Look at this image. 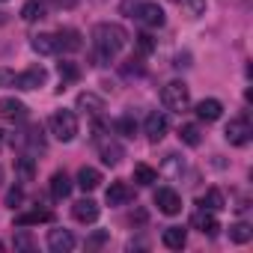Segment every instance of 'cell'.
<instances>
[{"label":"cell","instance_id":"cell-29","mask_svg":"<svg viewBox=\"0 0 253 253\" xmlns=\"http://www.w3.org/2000/svg\"><path fill=\"white\" fill-rule=\"evenodd\" d=\"M173 3H179V6H185L191 18H200V15L206 12V0H173Z\"/></svg>","mask_w":253,"mask_h":253},{"label":"cell","instance_id":"cell-3","mask_svg":"<svg viewBox=\"0 0 253 253\" xmlns=\"http://www.w3.org/2000/svg\"><path fill=\"white\" fill-rule=\"evenodd\" d=\"M51 134L60 143H72L78 137V116H75V110H57L51 116Z\"/></svg>","mask_w":253,"mask_h":253},{"label":"cell","instance_id":"cell-2","mask_svg":"<svg viewBox=\"0 0 253 253\" xmlns=\"http://www.w3.org/2000/svg\"><path fill=\"white\" fill-rule=\"evenodd\" d=\"M161 104H164L167 110L182 113V110L191 104V89H188V84H185V81H170V84H164V89H161Z\"/></svg>","mask_w":253,"mask_h":253},{"label":"cell","instance_id":"cell-37","mask_svg":"<svg viewBox=\"0 0 253 253\" xmlns=\"http://www.w3.org/2000/svg\"><path fill=\"white\" fill-rule=\"evenodd\" d=\"M3 176H6V173H3V167H0V188H3Z\"/></svg>","mask_w":253,"mask_h":253},{"label":"cell","instance_id":"cell-33","mask_svg":"<svg viewBox=\"0 0 253 253\" xmlns=\"http://www.w3.org/2000/svg\"><path fill=\"white\" fill-rule=\"evenodd\" d=\"M21 200H24V194H21V188H12V191L6 194V206H9V209H15V206H21Z\"/></svg>","mask_w":253,"mask_h":253},{"label":"cell","instance_id":"cell-14","mask_svg":"<svg viewBox=\"0 0 253 253\" xmlns=\"http://www.w3.org/2000/svg\"><path fill=\"white\" fill-rule=\"evenodd\" d=\"M54 214L48 211V209H30V211H21V214H15V226L18 229H24V226H36V223H48Z\"/></svg>","mask_w":253,"mask_h":253},{"label":"cell","instance_id":"cell-8","mask_svg":"<svg viewBox=\"0 0 253 253\" xmlns=\"http://www.w3.org/2000/svg\"><path fill=\"white\" fill-rule=\"evenodd\" d=\"M45 78H48V72H45L42 66H30L27 72L15 75V86L30 92V89H39V86H45Z\"/></svg>","mask_w":253,"mask_h":253},{"label":"cell","instance_id":"cell-21","mask_svg":"<svg viewBox=\"0 0 253 253\" xmlns=\"http://www.w3.org/2000/svg\"><path fill=\"white\" fill-rule=\"evenodd\" d=\"M101 185V173L95 167H81L78 170V188L81 191H95Z\"/></svg>","mask_w":253,"mask_h":253},{"label":"cell","instance_id":"cell-6","mask_svg":"<svg viewBox=\"0 0 253 253\" xmlns=\"http://www.w3.org/2000/svg\"><path fill=\"white\" fill-rule=\"evenodd\" d=\"M155 206H158V211H164V214H179L182 211V197L173 191V188H158L155 191Z\"/></svg>","mask_w":253,"mask_h":253},{"label":"cell","instance_id":"cell-18","mask_svg":"<svg viewBox=\"0 0 253 253\" xmlns=\"http://www.w3.org/2000/svg\"><path fill=\"white\" fill-rule=\"evenodd\" d=\"M0 116L3 119H24L27 116V104L18 98H0Z\"/></svg>","mask_w":253,"mask_h":253},{"label":"cell","instance_id":"cell-34","mask_svg":"<svg viewBox=\"0 0 253 253\" xmlns=\"http://www.w3.org/2000/svg\"><path fill=\"white\" fill-rule=\"evenodd\" d=\"M137 45H140V51H143V54H149V51L155 48V42H152V36H149V33H140V36H137Z\"/></svg>","mask_w":253,"mask_h":253},{"label":"cell","instance_id":"cell-7","mask_svg":"<svg viewBox=\"0 0 253 253\" xmlns=\"http://www.w3.org/2000/svg\"><path fill=\"white\" fill-rule=\"evenodd\" d=\"M143 134H146L152 143L164 140V134H167V116H164L161 110H152V113L146 116V122H143Z\"/></svg>","mask_w":253,"mask_h":253},{"label":"cell","instance_id":"cell-13","mask_svg":"<svg viewBox=\"0 0 253 253\" xmlns=\"http://www.w3.org/2000/svg\"><path fill=\"white\" fill-rule=\"evenodd\" d=\"M48 247H51L54 253H69V250L75 247V235H72L69 229H51V232H48Z\"/></svg>","mask_w":253,"mask_h":253},{"label":"cell","instance_id":"cell-32","mask_svg":"<svg viewBox=\"0 0 253 253\" xmlns=\"http://www.w3.org/2000/svg\"><path fill=\"white\" fill-rule=\"evenodd\" d=\"M15 250H33V238L27 232H15Z\"/></svg>","mask_w":253,"mask_h":253},{"label":"cell","instance_id":"cell-22","mask_svg":"<svg viewBox=\"0 0 253 253\" xmlns=\"http://www.w3.org/2000/svg\"><path fill=\"white\" fill-rule=\"evenodd\" d=\"M57 42H60V51H81V33L78 30H72V27H66V30H60L57 33Z\"/></svg>","mask_w":253,"mask_h":253},{"label":"cell","instance_id":"cell-5","mask_svg":"<svg viewBox=\"0 0 253 253\" xmlns=\"http://www.w3.org/2000/svg\"><path fill=\"white\" fill-rule=\"evenodd\" d=\"M226 140L232 143V146H247L250 143V137H253V128H250V122L247 119H232L229 125H226Z\"/></svg>","mask_w":253,"mask_h":253},{"label":"cell","instance_id":"cell-26","mask_svg":"<svg viewBox=\"0 0 253 253\" xmlns=\"http://www.w3.org/2000/svg\"><path fill=\"white\" fill-rule=\"evenodd\" d=\"M229 238H232L235 244H247V241L253 238V226H250V223H244V220H238V223H232V226H229Z\"/></svg>","mask_w":253,"mask_h":253},{"label":"cell","instance_id":"cell-25","mask_svg":"<svg viewBox=\"0 0 253 253\" xmlns=\"http://www.w3.org/2000/svg\"><path fill=\"white\" fill-rule=\"evenodd\" d=\"M226 203H223V194L217 188H209L203 197H200V209H209V211H220Z\"/></svg>","mask_w":253,"mask_h":253},{"label":"cell","instance_id":"cell-35","mask_svg":"<svg viewBox=\"0 0 253 253\" xmlns=\"http://www.w3.org/2000/svg\"><path fill=\"white\" fill-rule=\"evenodd\" d=\"M0 86H15V72L0 69Z\"/></svg>","mask_w":253,"mask_h":253},{"label":"cell","instance_id":"cell-30","mask_svg":"<svg viewBox=\"0 0 253 253\" xmlns=\"http://www.w3.org/2000/svg\"><path fill=\"white\" fill-rule=\"evenodd\" d=\"M116 131H119L122 137H134V131H137V122H134L131 116H119V119H116Z\"/></svg>","mask_w":253,"mask_h":253},{"label":"cell","instance_id":"cell-4","mask_svg":"<svg viewBox=\"0 0 253 253\" xmlns=\"http://www.w3.org/2000/svg\"><path fill=\"white\" fill-rule=\"evenodd\" d=\"M134 18H137L143 27H152V30H155V27H164V21H167V18H164V9H161L158 3H152V0L134 6Z\"/></svg>","mask_w":253,"mask_h":253},{"label":"cell","instance_id":"cell-9","mask_svg":"<svg viewBox=\"0 0 253 253\" xmlns=\"http://www.w3.org/2000/svg\"><path fill=\"white\" fill-rule=\"evenodd\" d=\"M98 155H101V161L107 167H116L125 158V149H122V143H116L110 137H98Z\"/></svg>","mask_w":253,"mask_h":253},{"label":"cell","instance_id":"cell-1","mask_svg":"<svg viewBox=\"0 0 253 253\" xmlns=\"http://www.w3.org/2000/svg\"><path fill=\"white\" fill-rule=\"evenodd\" d=\"M92 45H95L98 60L110 63V60H113L125 45H128V33H125L119 24L104 21V24H95V27H92Z\"/></svg>","mask_w":253,"mask_h":253},{"label":"cell","instance_id":"cell-20","mask_svg":"<svg viewBox=\"0 0 253 253\" xmlns=\"http://www.w3.org/2000/svg\"><path fill=\"white\" fill-rule=\"evenodd\" d=\"M161 241H164V247H170V250H182L185 241H188V229H182V226H167L164 235H161Z\"/></svg>","mask_w":253,"mask_h":253},{"label":"cell","instance_id":"cell-28","mask_svg":"<svg viewBox=\"0 0 253 253\" xmlns=\"http://www.w3.org/2000/svg\"><path fill=\"white\" fill-rule=\"evenodd\" d=\"M134 182L137 185H152V182H158V170L149 167V164H137L134 167Z\"/></svg>","mask_w":253,"mask_h":253},{"label":"cell","instance_id":"cell-19","mask_svg":"<svg viewBox=\"0 0 253 253\" xmlns=\"http://www.w3.org/2000/svg\"><path fill=\"white\" fill-rule=\"evenodd\" d=\"M72 194V179L63 173V170H57L54 176H51V197L54 200H66Z\"/></svg>","mask_w":253,"mask_h":253},{"label":"cell","instance_id":"cell-27","mask_svg":"<svg viewBox=\"0 0 253 253\" xmlns=\"http://www.w3.org/2000/svg\"><path fill=\"white\" fill-rule=\"evenodd\" d=\"M21 18H24V21H39V18H45V3H39V0H27V3L21 6Z\"/></svg>","mask_w":253,"mask_h":253},{"label":"cell","instance_id":"cell-11","mask_svg":"<svg viewBox=\"0 0 253 253\" xmlns=\"http://www.w3.org/2000/svg\"><path fill=\"white\" fill-rule=\"evenodd\" d=\"M191 226H194V229H200L203 235H217V229H220V223H217L214 211H209V209H200V211H194V217H191Z\"/></svg>","mask_w":253,"mask_h":253},{"label":"cell","instance_id":"cell-16","mask_svg":"<svg viewBox=\"0 0 253 253\" xmlns=\"http://www.w3.org/2000/svg\"><path fill=\"white\" fill-rule=\"evenodd\" d=\"M220 113H223V104H220L217 98H203V101H197V116H200V119H206V122H217Z\"/></svg>","mask_w":253,"mask_h":253},{"label":"cell","instance_id":"cell-17","mask_svg":"<svg viewBox=\"0 0 253 253\" xmlns=\"http://www.w3.org/2000/svg\"><path fill=\"white\" fill-rule=\"evenodd\" d=\"M128 200H131L128 182H110V188H107V206H125Z\"/></svg>","mask_w":253,"mask_h":253},{"label":"cell","instance_id":"cell-10","mask_svg":"<svg viewBox=\"0 0 253 253\" xmlns=\"http://www.w3.org/2000/svg\"><path fill=\"white\" fill-rule=\"evenodd\" d=\"M98 203L95 200H89V197H84V200H78L75 206H72V214H75V220L78 223H95L98 220Z\"/></svg>","mask_w":253,"mask_h":253},{"label":"cell","instance_id":"cell-36","mask_svg":"<svg viewBox=\"0 0 253 253\" xmlns=\"http://www.w3.org/2000/svg\"><path fill=\"white\" fill-rule=\"evenodd\" d=\"M104 238H107L104 232H98V235H92V241H89V247H98V244H104Z\"/></svg>","mask_w":253,"mask_h":253},{"label":"cell","instance_id":"cell-23","mask_svg":"<svg viewBox=\"0 0 253 253\" xmlns=\"http://www.w3.org/2000/svg\"><path fill=\"white\" fill-rule=\"evenodd\" d=\"M179 137H182L185 146H200L203 143V128H200L197 122H188V125H182V128H179Z\"/></svg>","mask_w":253,"mask_h":253},{"label":"cell","instance_id":"cell-38","mask_svg":"<svg viewBox=\"0 0 253 253\" xmlns=\"http://www.w3.org/2000/svg\"><path fill=\"white\" fill-rule=\"evenodd\" d=\"M0 143H3V131H0Z\"/></svg>","mask_w":253,"mask_h":253},{"label":"cell","instance_id":"cell-15","mask_svg":"<svg viewBox=\"0 0 253 253\" xmlns=\"http://www.w3.org/2000/svg\"><path fill=\"white\" fill-rule=\"evenodd\" d=\"M75 104H78V110H84L89 116H101V110H104V98L95 95V92H81Z\"/></svg>","mask_w":253,"mask_h":253},{"label":"cell","instance_id":"cell-24","mask_svg":"<svg viewBox=\"0 0 253 253\" xmlns=\"http://www.w3.org/2000/svg\"><path fill=\"white\" fill-rule=\"evenodd\" d=\"M15 176H18L21 182H33V176H36V161H33L30 155H21V158L15 161Z\"/></svg>","mask_w":253,"mask_h":253},{"label":"cell","instance_id":"cell-39","mask_svg":"<svg viewBox=\"0 0 253 253\" xmlns=\"http://www.w3.org/2000/svg\"><path fill=\"white\" fill-rule=\"evenodd\" d=\"M0 250H3V241H0Z\"/></svg>","mask_w":253,"mask_h":253},{"label":"cell","instance_id":"cell-31","mask_svg":"<svg viewBox=\"0 0 253 253\" xmlns=\"http://www.w3.org/2000/svg\"><path fill=\"white\" fill-rule=\"evenodd\" d=\"M60 78H63V89H66V84H72V81L81 78V69L75 63H60Z\"/></svg>","mask_w":253,"mask_h":253},{"label":"cell","instance_id":"cell-12","mask_svg":"<svg viewBox=\"0 0 253 253\" xmlns=\"http://www.w3.org/2000/svg\"><path fill=\"white\" fill-rule=\"evenodd\" d=\"M33 51L36 54H42V57H54V54H60V42H57V33H39V36H33Z\"/></svg>","mask_w":253,"mask_h":253},{"label":"cell","instance_id":"cell-40","mask_svg":"<svg viewBox=\"0 0 253 253\" xmlns=\"http://www.w3.org/2000/svg\"><path fill=\"white\" fill-rule=\"evenodd\" d=\"M0 3H6V0H0Z\"/></svg>","mask_w":253,"mask_h":253}]
</instances>
